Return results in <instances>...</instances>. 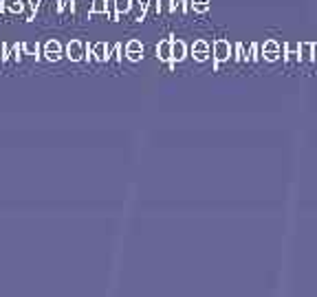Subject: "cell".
<instances>
[{"label": "cell", "instance_id": "cell-9", "mask_svg": "<svg viewBox=\"0 0 317 297\" xmlns=\"http://www.w3.org/2000/svg\"><path fill=\"white\" fill-rule=\"evenodd\" d=\"M4 60H7V47L0 42V62H4Z\"/></svg>", "mask_w": 317, "mask_h": 297}, {"label": "cell", "instance_id": "cell-1", "mask_svg": "<svg viewBox=\"0 0 317 297\" xmlns=\"http://www.w3.org/2000/svg\"><path fill=\"white\" fill-rule=\"evenodd\" d=\"M47 58L49 60H58L60 58V44L55 42V40L47 42Z\"/></svg>", "mask_w": 317, "mask_h": 297}, {"label": "cell", "instance_id": "cell-3", "mask_svg": "<svg viewBox=\"0 0 317 297\" xmlns=\"http://www.w3.org/2000/svg\"><path fill=\"white\" fill-rule=\"evenodd\" d=\"M4 4H7V11H11V13L22 11V0H4Z\"/></svg>", "mask_w": 317, "mask_h": 297}, {"label": "cell", "instance_id": "cell-7", "mask_svg": "<svg viewBox=\"0 0 317 297\" xmlns=\"http://www.w3.org/2000/svg\"><path fill=\"white\" fill-rule=\"evenodd\" d=\"M93 11H104V0H95V4H93Z\"/></svg>", "mask_w": 317, "mask_h": 297}, {"label": "cell", "instance_id": "cell-5", "mask_svg": "<svg viewBox=\"0 0 317 297\" xmlns=\"http://www.w3.org/2000/svg\"><path fill=\"white\" fill-rule=\"evenodd\" d=\"M106 47H104V44H97V47H95V55H97V58H99V60H104L106 58Z\"/></svg>", "mask_w": 317, "mask_h": 297}, {"label": "cell", "instance_id": "cell-2", "mask_svg": "<svg viewBox=\"0 0 317 297\" xmlns=\"http://www.w3.org/2000/svg\"><path fill=\"white\" fill-rule=\"evenodd\" d=\"M66 51H69V58L71 60H79L81 58V44L79 42H71Z\"/></svg>", "mask_w": 317, "mask_h": 297}, {"label": "cell", "instance_id": "cell-11", "mask_svg": "<svg viewBox=\"0 0 317 297\" xmlns=\"http://www.w3.org/2000/svg\"><path fill=\"white\" fill-rule=\"evenodd\" d=\"M4 9H7V4H4V0H0V13H2Z\"/></svg>", "mask_w": 317, "mask_h": 297}, {"label": "cell", "instance_id": "cell-8", "mask_svg": "<svg viewBox=\"0 0 317 297\" xmlns=\"http://www.w3.org/2000/svg\"><path fill=\"white\" fill-rule=\"evenodd\" d=\"M174 58L176 60L183 58V44H176V47H174Z\"/></svg>", "mask_w": 317, "mask_h": 297}, {"label": "cell", "instance_id": "cell-6", "mask_svg": "<svg viewBox=\"0 0 317 297\" xmlns=\"http://www.w3.org/2000/svg\"><path fill=\"white\" fill-rule=\"evenodd\" d=\"M128 7H130V0H117V9L119 11H126Z\"/></svg>", "mask_w": 317, "mask_h": 297}, {"label": "cell", "instance_id": "cell-4", "mask_svg": "<svg viewBox=\"0 0 317 297\" xmlns=\"http://www.w3.org/2000/svg\"><path fill=\"white\" fill-rule=\"evenodd\" d=\"M128 53H141V44L139 42H130V44H128Z\"/></svg>", "mask_w": 317, "mask_h": 297}, {"label": "cell", "instance_id": "cell-10", "mask_svg": "<svg viewBox=\"0 0 317 297\" xmlns=\"http://www.w3.org/2000/svg\"><path fill=\"white\" fill-rule=\"evenodd\" d=\"M22 49L27 51V53H35V51H38V44H24Z\"/></svg>", "mask_w": 317, "mask_h": 297}]
</instances>
